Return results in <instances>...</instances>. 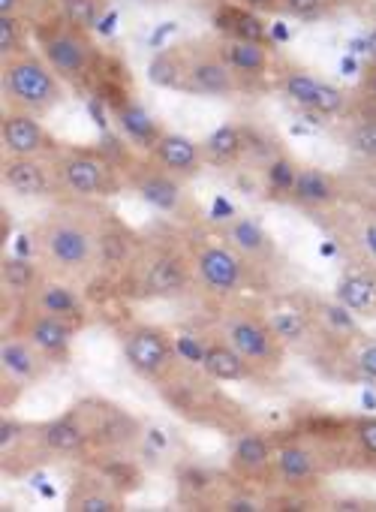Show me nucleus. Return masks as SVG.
I'll return each mask as SVG.
<instances>
[{
  "instance_id": "nucleus-1",
  "label": "nucleus",
  "mask_w": 376,
  "mask_h": 512,
  "mask_svg": "<svg viewBox=\"0 0 376 512\" xmlns=\"http://www.w3.org/2000/svg\"><path fill=\"white\" fill-rule=\"evenodd\" d=\"M4 91L16 109L31 115L55 109L64 97L61 76L49 67L46 58H37L31 52L4 61Z\"/></svg>"
},
{
  "instance_id": "nucleus-2",
  "label": "nucleus",
  "mask_w": 376,
  "mask_h": 512,
  "mask_svg": "<svg viewBox=\"0 0 376 512\" xmlns=\"http://www.w3.org/2000/svg\"><path fill=\"white\" fill-rule=\"evenodd\" d=\"M37 43H40L49 67L61 76V82L85 85L91 79L94 64H97V49H94L88 31L61 19V22L43 25L37 31Z\"/></svg>"
},
{
  "instance_id": "nucleus-3",
  "label": "nucleus",
  "mask_w": 376,
  "mask_h": 512,
  "mask_svg": "<svg viewBox=\"0 0 376 512\" xmlns=\"http://www.w3.org/2000/svg\"><path fill=\"white\" fill-rule=\"evenodd\" d=\"M43 250L58 269L85 272L94 263L97 238L91 235L88 226L67 217H55L43 226Z\"/></svg>"
},
{
  "instance_id": "nucleus-4",
  "label": "nucleus",
  "mask_w": 376,
  "mask_h": 512,
  "mask_svg": "<svg viewBox=\"0 0 376 512\" xmlns=\"http://www.w3.org/2000/svg\"><path fill=\"white\" fill-rule=\"evenodd\" d=\"M58 175H61L64 187L79 196H100V193H112L118 187L112 163L91 151H73V154L61 157Z\"/></svg>"
},
{
  "instance_id": "nucleus-5",
  "label": "nucleus",
  "mask_w": 376,
  "mask_h": 512,
  "mask_svg": "<svg viewBox=\"0 0 376 512\" xmlns=\"http://www.w3.org/2000/svg\"><path fill=\"white\" fill-rule=\"evenodd\" d=\"M184 91L205 97H226L238 91V73L226 64L220 49H202L187 55Z\"/></svg>"
},
{
  "instance_id": "nucleus-6",
  "label": "nucleus",
  "mask_w": 376,
  "mask_h": 512,
  "mask_svg": "<svg viewBox=\"0 0 376 512\" xmlns=\"http://www.w3.org/2000/svg\"><path fill=\"white\" fill-rule=\"evenodd\" d=\"M283 94L298 103L301 109H310V112H319V115H337L346 109V94L310 73H301V70H289L283 76Z\"/></svg>"
},
{
  "instance_id": "nucleus-7",
  "label": "nucleus",
  "mask_w": 376,
  "mask_h": 512,
  "mask_svg": "<svg viewBox=\"0 0 376 512\" xmlns=\"http://www.w3.org/2000/svg\"><path fill=\"white\" fill-rule=\"evenodd\" d=\"M124 356H127L130 368L139 371L142 377H160L172 365V344L166 341L163 332L139 326V329L127 332Z\"/></svg>"
},
{
  "instance_id": "nucleus-8",
  "label": "nucleus",
  "mask_w": 376,
  "mask_h": 512,
  "mask_svg": "<svg viewBox=\"0 0 376 512\" xmlns=\"http://www.w3.org/2000/svg\"><path fill=\"white\" fill-rule=\"evenodd\" d=\"M226 338L250 365H271L280 356L277 335L271 332V326H262L259 320H250V317L232 320L226 326Z\"/></svg>"
},
{
  "instance_id": "nucleus-9",
  "label": "nucleus",
  "mask_w": 376,
  "mask_h": 512,
  "mask_svg": "<svg viewBox=\"0 0 376 512\" xmlns=\"http://www.w3.org/2000/svg\"><path fill=\"white\" fill-rule=\"evenodd\" d=\"M196 272H199L202 284L220 296L235 293L241 284V260L235 256V250H229L223 244H211L196 253Z\"/></svg>"
},
{
  "instance_id": "nucleus-10",
  "label": "nucleus",
  "mask_w": 376,
  "mask_h": 512,
  "mask_svg": "<svg viewBox=\"0 0 376 512\" xmlns=\"http://www.w3.org/2000/svg\"><path fill=\"white\" fill-rule=\"evenodd\" d=\"M0 136H4V145L13 157H40L52 148L49 133L31 112H10L0 127Z\"/></svg>"
},
{
  "instance_id": "nucleus-11",
  "label": "nucleus",
  "mask_w": 376,
  "mask_h": 512,
  "mask_svg": "<svg viewBox=\"0 0 376 512\" xmlns=\"http://www.w3.org/2000/svg\"><path fill=\"white\" fill-rule=\"evenodd\" d=\"M109 106H112V112H115V121H118V127H121V133L133 142V145H139V148H145V151H154V145L160 142V136L166 133L160 124H157V118H151V112L145 109V106H139L136 100H130V97H115V100H109Z\"/></svg>"
},
{
  "instance_id": "nucleus-12",
  "label": "nucleus",
  "mask_w": 376,
  "mask_h": 512,
  "mask_svg": "<svg viewBox=\"0 0 376 512\" xmlns=\"http://www.w3.org/2000/svg\"><path fill=\"white\" fill-rule=\"evenodd\" d=\"M151 154L166 172H172L178 178L196 175L202 169V160H205L202 145H196L190 136H181V133H163Z\"/></svg>"
},
{
  "instance_id": "nucleus-13",
  "label": "nucleus",
  "mask_w": 376,
  "mask_h": 512,
  "mask_svg": "<svg viewBox=\"0 0 376 512\" xmlns=\"http://www.w3.org/2000/svg\"><path fill=\"white\" fill-rule=\"evenodd\" d=\"M214 28L226 37V40H250V43H265V25L262 19L250 10V7H238V4H217L214 16H211Z\"/></svg>"
},
{
  "instance_id": "nucleus-14",
  "label": "nucleus",
  "mask_w": 376,
  "mask_h": 512,
  "mask_svg": "<svg viewBox=\"0 0 376 512\" xmlns=\"http://www.w3.org/2000/svg\"><path fill=\"white\" fill-rule=\"evenodd\" d=\"M4 184L19 196H46L52 190V175L37 157H13L4 163Z\"/></svg>"
},
{
  "instance_id": "nucleus-15",
  "label": "nucleus",
  "mask_w": 376,
  "mask_h": 512,
  "mask_svg": "<svg viewBox=\"0 0 376 512\" xmlns=\"http://www.w3.org/2000/svg\"><path fill=\"white\" fill-rule=\"evenodd\" d=\"M88 434L106 449H124V446H133L139 440V422L133 416H127L124 410L103 407Z\"/></svg>"
},
{
  "instance_id": "nucleus-16",
  "label": "nucleus",
  "mask_w": 376,
  "mask_h": 512,
  "mask_svg": "<svg viewBox=\"0 0 376 512\" xmlns=\"http://www.w3.org/2000/svg\"><path fill=\"white\" fill-rule=\"evenodd\" d=\"M139 196L157 211H175L181 205V178L166 169H148L136 181Z\"/></svg>"
},
{
  "instance_id": "nucleus-17",
  "label": "nucleus",
  "mask_w": 376,
  "mask_h": 512,
  "mask_svg": "<svg viewBox=\"0 0 376 512\" xmlns=\"http://www.w3.org/2000/svg\"><path fill=\"white\" fill-rule=\"evenodd\" d=\"M67 506L76 512H115L121 509V497L106 479H79L67 497Z\"/></svg>"
},
{
  "instance_id": "nucleus-18",
  "label": "nucleus",
  "mask_w": 376,
  "mask_h": 512,
  "mask_svg": "<svg viewBox=\"0 0 376 512\" xmlns=\"http://www.w3.org/2000/svg\"><path fill=\"white\" fill-rule=\"evenodd\" d=\"M187 287V269L178 256H160L145 272V293L148 296H175Z\"/></svg>"
},
{
  "instance_id": "nucleus-19",
  "label": "nucleus",
  "mask_w": 376,
  "mask_h": 512,
  "mask_svg": "<svg viewBox=\"0 0 376 512\" xmlns=\"http://www.w3.org/2000/svg\"><path fill=\"white\" fill-rule=\"evenodd\" d=\"M220 55L238 76H262L268 70V49L265 43L250 40H223Z\"/></svg>"
},
{
  "instance_id": "nucleus-20",
  "label": "nucleus",
  "mask_w": 376,
  "mask_h": 512,
  "mask_svg": "<svg viewBox=\"0 0 376 512\" xmlns=\"http://www.w3.org/2000/svg\"><path fill=\"white\" fill-rule=\"evenodd\" d=\"M28 338H31V344H34L37 350H43V353H49V356H67L73 329H70L67 320H61V317L40 314V317L31 323Z\"/></svg>"
},
{
  "instance_id": "nucleus-21",
  "label": "nucleus",
  "mask_w": 376,
  "mask_h": 512,
  "mask_svg": "<svg viewBox=\"0 0 376 512\" xmlns=\"http://www.w3.org/2000/svg\"><path fill=\"white\" fill-rule=\"evenodd\" d=\"M202 368H205L214 380H226V383L244 380V377H250V371H253V365H250L232 344H208Z\"/></svg>"
},
{
  "instance_id": "nucleus-22",
  "label": "nucleus",
  "mask_w": 376,
  "mask_h": 512,
  "mask_svg": "<svg viewBox=\"0 0 376 512\" xmlns=\"http://www.w3.org/2000/svg\"><path fill=\"white\" fill-rule=\"evenodd\" d=\"M244 151H247V139H244V130L235 127V124L217 127V130L202 142V154H205V160L214 163V166L235 163Z\"/></svg>"
},
{
  "instance_id": "nucleus-23",
  "label": "nucleus",
  "mask_w": 376,
  "mask_h": 512,
  "mask_svg": "<svg viewBox=\"0 0 376 512\" xmlns=\"http://www.w3.org/2000/svg\"><path fill=\"white\" fill-rule=\"evenodd\" d=\"M292 199L301 205H328L337 199V187H334L331 175L322 169H298Z\"/></svg>"
},
{
  "instance_id": "nucleus-24",
  "label": "nucleus",
  "mask_w": 376,
  "mask_h": 512,
  "mask_svg": "<svg viewBox=\"0 0 376 512\" xmlns=\"http://www.w3.org/2000/svg\"><path fill=\"white\" fill-rule=\"evenodd\" d=\"M88 428L82 422H76L73 416L55 419L49 425H43V443L52 452H79L88 443Z\"/></svg>"
},
{
  "instance_id": "nucleus-25",
  "label": "nucleus",
  "mask_w": 376,
  "mask_h": 512,
  "mask_svg": "<svg viewBox=\"0 0 376 512\" xmlns=\"http://www.w3.org/2000/svg\"><path fill=\"white\" fill-rule=\"evenodd\" d=\"M229 241H232V247H238L247 256H265V253H271L268 232L256 220H250V217H238L229 226Z\"/></svg>"
},
{
  "instance_id": "nucleus-26",
  "label": "nucleus",
  "mask_w": 376,
  "mask_h": 512,
  "mask_svg": "<svg viewBox=\"0 0 376 512\" xmlns=\"http://www.w3.org/2000/svg\"><path fill=\"white\" fill-rule=\"evenodd\" d=\"M184 73H187L184 52H160L148 67V79L160 88H184Z\"/></svg>"
},
{
  "instance_id": "nucleus-27",
  "label": "nucleus",
  "mask_w": 376,
  "mask_h": 512,
  "mask_svg": "<svg viewBox=\"0 0 376 512\" xmlns=\"http://www.w3.org/2000/svg\"><path fill=\"white\" fill-rule=\"evenodd\" d=\"M43 314H52V317H61V320H79L82 317V302L76 299L73 290L67 287H58V284H46L37 296Z\"/></svg>"
},
{
  "instance_id": "nucleus-28",
  "label": "nucleus",
  "mask_w": 376,
  "mask_h": 512,
  "mask_svg": "<svg viewBox=\"0 0 376 512\" xmlns=\"http://www.w3.org/2000/svg\"><path fill=\"white\" fill-rule=\"evenodd\" d=\"M268 458H271V446H268V440L259 437V434H244V437L235 443V449H232V464L241 467V470H247V473L262 470V467L268 464Z\"/></svg>"
},
{
  "instance_id": "nucleus-29",
  "label": "nucleus",
  "mask_w": 376,
  "mask_h": 512,
  "mask_svg": "<svg viewBox=\"0 0 376 512\" xmlns=\"http://www.w3.org/2000/svg\"><path fill=\"white\" fill-rule=\"evenodd\" d=\"M373 299H376V287H373V281H367L361 275H349L337 287V302L346 305L349 311H367L373 305Z\"/></svg>"
},
{
  "instance_id": "nucleus-30",
  "label": "nucleus",
  "mask_w": 376,
  "mask_h": 512,
  "mask_svg": "<svg viewBox=\"0 0 376 512\" xmlns=\"http://www.w3.org/2000/svg\"><path fill=\"white\" fill-rule=\"evenodd\" d=\"M277 473L289 482V485H298V482H307L313 476V458L298 449V446H286L277 452Z\"/></svg>"
},
{
  "instance_id": "nucleus-31",
  "label": "nucleus",
  "mask_w": 376,
  "mask_h": 512,
  "mask_svg": "<svg viewBox=\"0 0 376 512\" xmlns=\"http://www.w3.org/2000/svg\"><path fill=\"white\" fill-rule=\"evenodd\" d=\"M0 359H4V368L16 377H34L37 374V356H34V344L25 341H7L4 350H0Z\"/></svg>"
},
{
  "instance_id": "nucleus-32",
  "label": "nucleus",
  "mask_w": 376,
  "mask_h": 512,
  "mask_svg": "<svg viewBox=\"0 0 376 512\" xmlns=\"http://www.w3.org/2000/svg\"><path fill=\"white\" fill-rule=\"evenodd\" d=\"M295 178H298V166L289 157H271V163L265 169V181L274 196H286V193L292 196Z\"/></svg>"
},
{
  "instance_id": "nucleus-33",
  "label": "nucleus",
  "mask_w": 376,
  "mask_h": 512,
  "mask_svg": "<svg viewBox=\"0 0 376 512\" xmlns=\"http://www.w3.org/2000/svg\"><path fill=\"white\" fill-rule=\"evenodd\" d=\"M61 10H64V19L82 31H91L97 22H100V13H103V0H61Z\"/></svg>"
},
{
  "instance_id": "nucleus-34",
  "label": "nucleus",
  "mask_w": 376,
  "mask_h": 512,
  "mask_svg": "<svg viewBox=\"0 0 376 512\" xmlns=\"http://www.w3.org/2000/svg\"><path fill=\"white\" fill-rule=\"evenodd\" d=\"M271 332L277 335L280 344H292V341H301L307 335V317L298 314V311H277L271 320H268Z\"/></svg>"
},
{
  "instance_id": "nucleus-35",
  "label": "nucleus",
  "mask_w": 376,
  "mask_h": 512,
  "mask_svg": "<svg viewBox=\"0 0 376 512\" xmlns=\"http://www.w3.org/2000/svg\"><path fill=\"white\" fill-rule=\"evenodd\" d=\"M22 52H28V49H25L19 19L16 16H0V55H4V61H7V58H16Z\"/></svg>"
},
{
  "instance_id": "nucleus-36",
  "label": "nucleus",
  "mask_w": 376,
  "mask_h": 512,
  "mask_svg": "<svg viewBox=\"0 0 376 512\" xmlns=\"http://www.w3.org/2000/svg\"><path fill=\"white\" fill-rule=\"evenodd\" d=\"M103 479H106L115 491H127V488H136L142 476H139V470H136L130 461L112 458L109 464H103Z\"/></svg>"
},
{
  "instance_id": "nucleus-37",
  "label": "nucleus",
  "mask_w": 376,
  "mask_h": 512,
  "mask_svg": "<svg viewBox=\"0 0 376 512\" xmlns=\"http://www.w3.org/2000/svg\"><path fill=\"white\" fill-rule=\"evenodd\" d=\"M4 284L10 290H16V293H25V290H31L37 284V272L25 260H7L4 263Z\"/></svg>"
},
{
  "instance_id": "nucleus-38",
  "label": "nucleus",
  "mask_w": 376,
  "mask_h": 512,
  "mask_svg": "<svg viewBox=\"0 0 376 512\" xmlns=\"http://www.w3.org/2000/svg\"><path fill=\"white\" fill-rule=\"evenodd\" d=\"M349 148L367 160H376V121H361L349 133Z\"/></svg>"
},
{
  "instance_id": "nucleus-39",
  "label": "nucleus",
  "mask_w": 376,
  "mask_h": 512,
  "mask_svg": "<svg viewBox=\"0 0 376 512\" xmlns=\"http://www.w3.org/2000/svg\"><path fill=\"white\" fill-rule=\"evenodd\" d=\"M325 7H328V0H280V10L289 13V16H298V19L322 16Z\"/></svg>"
},
{
  "instance_id": "nucleus-40",
  "label": "nucleus",
  "mask_w": 376,
  "mask_h": 512,
  "mask_svg": "<svg viewBox=\"0 0 376 512\" xmlns=\"http://www.w3.org/2000/svg\"><path fill=\"white\" fill-rule=\"evenodd\" d=\"M322 314H325V320L328 323H334L337 329H343V332H355V320H352V314H349V308L346 305H322Z\"/></svg>"
},
{
  "instance_id": "nucleus-41",
  "label": "nucleus",
  "mask_w": 376,
  "mask_h": 512,
  "mask_svg": "<svg viewBox=\"0 0 376 512\" xmlns=\"http://www.w3.org/2000/svg\"><path fill=\"white\" fill-rule=\"evenodd\" d=\"M355 437L367 455L376 458V419H358L355 422Z\"/></svg>"
},
{
  "instance_id": "nucleus-42",
  "label": "nucleus",
  "mask_w": 376,
  "mask_h": 512,
  "mask_svg": "<svg viewBox=\"0 0 376 512\" xmlns=\"http://www.w3.org/2000/svg\"><path fill=\"white\" fill-rule=\"evenodd\" d=\"M175 350H178V356H181V359H187V362H196V365H202V362H205V350H208V347H202V344H199L196 338L184 335V338H178Z\"/></svg>"
},
{
  "instance_id": "nucleus-43",
  "label": "nucleus",
  "mask_w": 376,
  "mask_h": 512,
  "mask_svg": "<svg viewBox=\"0 0 376 512\" xmlns=\"http://www.w3.org/2000/svg\"><path fill=\"white\" fill-rule=\"evenodd\" d=\"M358 368L367 374V377H376V344L364 347L361 356H358Z\"/></svg>"
},
{
  "instance_id": "nucleus-44",
  "label": "nucleus",
  "mask_w": 376,
  "mask_h": 512,
  "mask_svg": "<svg viewBox=\"0 0 376 512\" xmlns=\"http://www.w3.org/2000/svg\"><path fill=\"white\" fill-rule=\"evenodd\" d=\"M226 509L229 512H256L259 506L250 497H232V500H226Z\"/></svg>"
},
{
  "instance_id": "nucleus-45",
  "label": "nucleus",
  "mask_w": 376,
  "mask_h": 512,
  "mask_svg": "<svg viewBox=\"0 0 376 512\" xmlns=\"http://www.w3.org/2000/svg\"><path fill=\"white\" fill-rule=\"evenodd\" d=\"M25 0H0V16H19Z\"/></svg>"
},
{
  "instance_id": "nucleus-46",
  "label": "nucleus",
  "mask_w": 376,
  "mask_h": 512,
  "mask_svg": "<svg viewBox=\"0 0 376 512\" xmlns=\"http://www.w3.org/2000/svg\"><path fill=\"white\" fill-rule=\"evenodd\" d=\"M241 4L250 10H274V7H280V0H241Z\"/></svg>"
},
{
  "instance_id": "nucleus-47",
  "label": "nucleus",
  "mask_w": 376,
  "mask_h": 512,
  "mask_svg": "<svg viewBox=\"0 0 376 512\" xmlns=\"http://www.w3.org/2000/svg\"><path fill=\"white\" fill-rule=\"evenodd\" d=\"M364 247L376 256V223H370V226L364 229Z\"/></svg>"
},
{
  "instance_id": "nucleus-48",
  "label": "nucleus",
  "mask_w": 376,
  "mask_h": 512,
  "mask_svg": "<svg viewBox=\"0 0 376 512\" xmlns=\"http://www.w3.org/2000/svg\"><path fill=\"white\" fill-rule=\"evenodd\" d=\"M367 58L376 67V31H370V37H367Z\"/></svg>"
},
{
  "instance_id": "nucleus-49",
  "label": "nucleus",
  "mask_w": 376,
  "mask_h": 512,
  "mask_svg": "<svg viewBox=\"0 0 376 512\" xmlns=\"http://www.w3.org/2000/svg\"><path fill=\"white\" fill-rule=\"evenodd\" d=\"M370 97H373V103H376V70H373V76H370Z\"/></svg>"
},
{
  "instance_id": "nucleus-50",
  "label": "nucleus",
  "mask_w": 376,
  "mask_h": 512,
  "mask_svg": "<svg viewBox=\"0 0 376 512\" xmlns=\"http://www.w3.org/2000/svg\"><path fill=\"white\" fill-rule=\"evenodd\" d=\"M139 4H169V0H139Z\"/></svg>"
},
{
  "instance_id": "nucleus-51",
  "label": "nucleus",
  "mask_w": 376,
  "mask_h": 512,
  "mask_svg": "<svg viewBox=\"0 0 376 512\" xmlns=\"http://www.w3.org/2000/svg\"><path fill=\"white\" fill-rule=\"evenodd\" d=\"M328 4H343V0H328Z\"/></svg>"
}]
</instances>
